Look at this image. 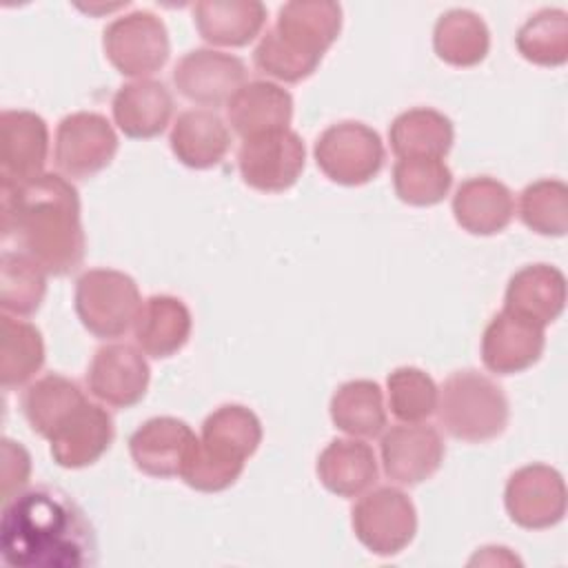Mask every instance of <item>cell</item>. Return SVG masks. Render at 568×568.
Returning a JSON list of instances; mask_svg holds the SVG:
<instances>
[{
  "mask_svg": "<svg viewBox=\"0 0 568 568\" xmlns=\"http://www.w3.org/2000/svg\"><path fill=\"white\" fill-rule=\"evenodd\" d=\"M191 426L178 417H153L129 437V453L138 470L149 477H175L195 442Z\"/></svg>",
  "mask_w": 568,
  "mask_h": 568,
  "instance_id": "18",
  "label": "cell"
},
{
  "mask_svg": "<svg viewBox=\"0 0 568 568\" xmlns=\"http://www.w3.org/2000/svg\"><path fill=\"white\" fill-rule=\"evenodd\" d=\"M2 237L13 240L47 273H73L87 246L75 186L58 173L2 186Z\"/></svg>",
  "mask_w": 568,
  "mask_h": 568,
  "instance_id": "2",
  "label": "cell"
},
{
  "mask_svg": "<svg viewBox=\"0 0 568 568\" xmlns=\"http://www.w3.org/2000/svg\"><path fill=\"white\" fill-rule=\"evenodd\" d=\"M140 306L138 284L122 271L91 268L75 282V313L100 339L122 337L135 324Z\"/></svg>",
  "mask_w": 568,
  "mask_h": 568,
  "instance_id": "6",
  "label": "cell"
},
{
  "mask_svg": "<svg viewBox=\"0 0 568 568\" xmlns=\"http://www.w3.org/2000/svg\"><path fill=\"white\" fill-rule=\"evenodd\" d=\"M379 453L388 479L402 486H415L439 470L446 448L437 428L422 422H404L384 433Z\"/></svg>",
  "mask_w": 568,
  "mask_h": 568,
  "instance_id": "15",
  "label": "cell"
},
{
  "mask_svg": "<svg viewBox=\"0 0 568 568\" xmlns=\"http://www.w3.org/2000/svg\"><path fill=\"white\" fill-rule=\"evenodd\" d=\"M317 477L337 497H357L377 481V459L362 439H333L317 457Z\"/></svg>",
  "mask_w": 568,
  "mask_h": 568,
  "instance_id": "27",
  "label": "cell"
},
{
  "mask_svg": "<svg viewBox=\"0 0 568 568\" xmlns=\"http://www.w3.org/2000/svg\"><path fill=\"white\" fill-rule=\"evenodd\" d=\"M566 306V277L550 264H528L519 268L508 286L504 308L539 326L555 322Z\"/></svg>",
  "mask_w": 568,
  "mask_h": 568,
  "instance_id": "22",
  "label": "cell"
},
{
  "mask_svg": "<svg viewBox=\"0 0 568 568\" xmlns=\"http://www.w3.org/2000/svg\"><path fill=\"white\" fill-rule=\"evenodd\" d=\"M87 402L80 386L58 373H49L27 386L22 395V410L33 428L44 439L51 435Z\"/></svg>",
  "mask_w": 568,
  "mask_h": 568,
  "instance_id": "29",
  "label": "cell"
},
{
  "mask_svg": "<svg viewBox=\"0 0 568 568\" xmlns=\"http://www.w3.org/2000/svg\"><path fill=\"white\" fill-rule=\"evenodd\" d=\"M151 371L142 355L131 344L100 346L87 371L89 393L106 406L131 408L149 388Z\"/></svg>",
  "mask_w": 568,
  "mask_h": 568,
  "instance_id": "14",
  "label": "cell"
},
{
  "mask_svg": "<svg viewBox=\"0 0 568 568\" xmlns=\"http://www.w3.org/2000/svg\"><path fill=\"white\" fill-rule=\"evenodd\" d=\"M504 504L508 517L521 528L557 526L566 515L564 477L546 464H528L508 477Z\"/></svg>",
  "mask_w": 568,
  "mask_h": 568,
  "instance_id": "12",
  "label": "cell"
},
{
  "mask_svg": "<svg viewBox=\"0 0 568 568\" xmlns=\"http://www.w3.org/2000/svg\"><path fill=\"white\" fill-rule=\"evenodd\" d=\"M339 31L337 2H286L253 51L255 69L280 82H302L315 73Z\"/></svg>",
  "mask_w": 568,
  "mask_h": 568,
  "instance_id": "3",
  "label": "cell"
},
{
  "mask_svg": "<svg viewBox=\"0 0 568 568\" xmlns=\"http://www.w3.org/2000/svg\"><path fill=\"white\" fill-rule=\"evenodd\" d=\"M113 419L100 404L84 402L49 439L51 457L62 468L95 464L111 446Z\"/></svg>",
  "mask_w": 568,
  "mask_h": 568,
  "instance_id": "19",
  "label": "cell"
},
{
  "mask_svg": "<svg viewBox=\"0 0 568 568\" xmlns=\"http://www.w3.org/2000/svg\"><path fill=\"white\" fill-rule=\"evenodd\" d=\"M169 144L184 166L211 169L224 160L231 133L213 109H189L173 122Z\"/></svg>",
  "mask_w": 568,
  "mask_h": 568,
  "instance_id": "24",
  "label": "cell"
},
{
  "mask_svg": "<svg viewBox=\"0 0 568 568\" xmlns=\"http://www.w3.org/2000/svg\"><path fill=\"white\" fill-rule=\"evenodd\" d=\"M304 164V142L291 129L242 140L237 151L242 180L262 193H282L291 189L302 175Z\"/></svg>",
  "mask_w": 568,
  "mask_h": 568,
  "instance_id": "10",
  "label": "cell"
},
{
  "mask_svg": "<svg viewBox=\"0 0 568 568\" xmlns=\"http://www.w3.org/2000/svg\"><path fill=\"white\" fill-rule=\"evenodd\" d=\"M388 408L390 413L406 424L424 422L437 408V386L428 373L415 366L395 368L388 379Z\"/></svg>",
  "mask_w": 568,
  "mask_h": 568,
  "instance_id": "37",
  "label": "cell"
},
{
  "mask_svg": "<svg viewBox=\"0 0 568 568\" xmlns=\"http://www.w3.org/2000/svg\"><path fill=\"white\" fill-rule=\"evenodd\" d=\"M515 44L532 64L561 67L568 60V13L561 9L537 11L519 27Z\"/></svg>",
  "mask_w": 568,
  "mask_h": 568,
  "instance_id": "34",
  "label": "cell"
},
{
  "mask_svg": "<svg viewBox=\"0 0 568 568\" xmlns=\"http://www.w3.org/2000/svg\"><path fill=\"white\" fill-rule=\"evenodd\" d=\"M435 410L450 437L470 444L499 437L508 424V399L501 386L477 371L448 375L437 393Z\"/></svg>",
  "mask_w": 568,
  "mask_h": 568,
  "instance_id": "5",
  "label": "cell"
},
{
  "mask_svg": "<svg viewBox=\"0 0 568 568\" xmlns=\"http://www.w3.org/2000/svg\"><path fill=\"white\" fill-rule=\"evenodd\" d=\"M49 153L47 122L33 111L0 113V178L2 186L42 175Z\"/></svg>",
  "mask_w": 568,
  "mask_h": 568,
  "instance_id": "16",
  "label": "cell"
},
{
  "mask_svg": "<svg viewBox=\"0 0 568 568\" xmlns=\"http://www.w3.org/2000/svg\"><path fill=\"white\" fill-rule=\"evenodd\" d=\"M118 129L133 140L160 135L173 115V95L158 80H133L122 84L111 102Z\"/></svg>",
  "mask_w": 568,
  "mask_h": 568,
  "instance_id": "21",
  "label": "cell"
},
{
  "mask_svg": "<svg viewBox=\"0 0 568 568\" xmlns=\"http://www.w3.org/2000/svg\"><path fill=\"white\" fill-rule=\"evenodd\" d=\"M544 326L510 311H499L481 335V359L490 373L515 375L530 368L544 353Z\"/></svg>",
  "mask_w": 568,
  "mask_h": 568,
  "instance_id": "17",
  "label": "cell"
},
{
  "mask_svg": "<svg viewBox=\"0 0 568 568\" xmlns=\"http://www.w3.org/2000/svg\"><path fill=\"white\" fill-rule=\"evenodd\" d=\"M191 313L180 297L151 295L142 306L133 324L135 342L144 355L171 357L191 335Z\"/></svg>",
  "mask_w": 568,
  "mask_h": 568,
  "instance_id": "26",
  "label": "cell"
},
{
  "mask_svg": "<svg viewBox=\"0 0 568 568\" xmlns=\"http://www.w3.org/2000/svg\"><path fill=\"white\" fill-rule=\"evenodd\" d=\"M193 22L202 40L217 47H244L266 22V7L257 0H200Z\"/></svg>",
  "mask_w": 568,
  "mask_h": 568,
  "instance_id": "25",
  "label": "cell"
},
{
  "mask_svg": "<svg viewBox=\"0 0 568 568\" xmlns=\"http://www.w3.org/2000/svg\"><path fill=\"white\" fill-rule=\"evenodd\" d=\"M0 555L13 568H84L98 561V539L69 493L36 486L4 501Z\"/></svg>",
  "mask_w": 568,
  "mask_h": 568,
  "instance_id": "1",
  "label": "cell"
},
{
  "mask_svg": "<svg viewBox=\"0 0 568 568\" xmlns=\"http://www.w3.org/2000/svg\"><path fill=\"white\" fill-rule=\"evenodd\" d=\"M388 140L393 153L404 158H437L442 160L455 140L453 122L435 109H408L399 113L390 129Z\"/></svg>",
  "mask_w": 568,
  "mask_h": 568,
  "instance_id": "28",
  "label": "cell"
},
{
  "mask_svg": "<svg viewBox=\"0 0 568 568\" xmlns=\"http://www.w3.org/2000/svg\"><path fill=\"white\" fill-rule=\"evenodd\" d=\"M118 153L111 122L93 111H78L60 120L53 160L67 178H91L106 169Z\"/></svg>",
  "mask_w": 568,
  "mask_h": 568,
  "instance_id": "11",
  "label": "cell"
},
{
  "mask_svg": "<svg viewBox=\"0 0 568 568\" xmlns=\"http://www.w3.org/2000/svg\"><path fill=\"white\" fill-rule=\"evenodd\" d=\"M246 80V67L237 55L215 49H193L173 67L175 89L202 106H222Z\"/></svg>",
  "mask_w": 568,
  "mask_h": 568,
  "instance_id": "13",
  "label": "cell"
},
{
  "mask_svg": "<svg viewBox=\"0 0 568 568\" xmlns=\"http://www.w3.org/2000/svg\"><path fill=\"white\" fill-rule=\"evenodd\" d=\"M29 453L20 444L2 439V501H9L18 493H22V488L29 481Z\"/></svg>",
  "mask_w": 568,
  "mask_h": 568,
  "instance_id": "38",
  "label": "cell"
},
{
  "mask_svg": "<svg viewBox=\"0 0 568 568\" xmlns=\"http://www.w3.org/2000/svg\"><path fill=\"white\" fill-rule=\"evenodd\" d=\"M521 222L539 233L561 237L568 231V186L561 180H537L519 195Z\"/></svg>",
  "mask_w": 568,
  "mask_h": 568,
  "instance_id": "36",
  "label": "cell"
},
{
  "mask_svg": "<svg viewBox=\"0 0 568 568\" xmlns=\"http://www.w3.org/2000/svg\"><path fill=\"white\" fill-rule=\"evenodd\" d=\"M260 442L257 415L242 404H224L204 419L202 435L193 442L180 477L200 493H220L237 481Z\"/></svg>",
  "mask_w": 568,
  "mask_h": 568,
  "instance_id": "4",
  "label": "cell"
},
{
  "mask_svg": "<svg viewBox=\"0 0 568 568\" xmlns=\"http://www.w3.org/2000/svg\"><path fill=\"white\" fill-rule=\"evenodd\" d=\"M453 184V173L437 158H404L393 166V186L402 202L410 206L439 204Z\"/></svg>",
  "mask_w": 568,
  "mask_h": 568,
  "instance_id": "35",
  "label": "cell"
},
{
  "mask_svg": "<svg viewBox=\"0 0 568 568\" xmlns=\"http://www.w3.org/2000/svg\"><path fill=\"white\" fill-rule=\"evenodd\" d=\"M453 215L473 235H495L510 224L515 200L510 189L495 178H468L453 195Z\"/></svg>",
  "mask_w": 568,
  "mask_h": 568,
  "instance_id": "23",
  "label": "cell"
},
{
  "mask_svg": "<svg viewBox=\"0 0 568 568\" xmlns=\"http://www.w3.org/2000/svg\"><path fill=\"white\" fill-rule=\"evenodd\" d=\"M226 118L242 140L284 131L293 118V98L284 87L268 80L244 82L229 100Z\"/></svg>",
  "mask_w": 568,
  "mask_h": 568,
  "instance_id": "20",
  "label": "cell"
},
{
  "mask_svg": "<svg viewBox=\"0 0 568 568\" xmlns=\"http://www.w3.org/2000/svg\"><path fill=\"white\" fill-rule=\"evenodd\" d=\"M320 171L337 184L359 186L371 182L384 166V144L377 131L364 122L344 120L331 124L315 142Z\"/></svg>",
  "mask_w": 568,
  "mask_h": 568,
  "instance_id": "7",
  "label": "cell"
},
{
  "mask_svg": "<svg viewBox=\"0 0 568 568\" xmlns=\"http://www.w3.org/2000/svg\"><path fill=\"white\" fill-rule=\"evenodd\" d=\"M351 524L355 537L379 557L402 552L417 532V510L406 493L379 486L353 506Z\"/></svg>",
  "mask_w": 568,
  "mask_h": 568,
  "instance_id": "8",
  "label": "cell"
},
{
  "mask_svg": "<svg viewBox=\"0 0 568 568\" xmlns=\"http://www.w3.org/2000/svg\"><path fill=\"white\" fill-rule=\"evenodd\" d=\"M433 47L450 67H475L490 49V31L475 11L450 9L435 22Z\"/></svg>",
  "mask_w": 568,
  "mask_h": 568,
  "instance_id": "30",
  "label": "cell"
},
{
  "mask_svg": "<svg viewBox=\"0 0 568 568\" xmlns=\"http://www.w3.org/2000/svg\"><path fill=\"white\" fill-rule=\"evenodd\" d=\"M47 293V271L22 251H4L0 257V304L18 317L40 308Z\"/></svg>",
  "mask_w": 568,
  "mask_h": 568,
  "instance_id": "33",
  "label": "cell"
},
{
  "mask_svg": "<svg viewBox=\"0 0 568 568\" xmlns=\"http://www.w3.org/2000/svg\"><path fill=\"white\" fill-rule=\"evenodd\" d=\"M102 47L122 75L138 80L160 71L171 53L164 22L142 9L115 18L102 33Z\"/></svg>",
  "mask_w": 568,
  "mask_h": 568,
  "instance_id": "9",
  "label": "cell"
},
{
  "mask_svg": "<svg viewBox=\"0 0 568 568\" xmlns=\"http://www.w3.org/2000/svg\"><path fill=\"white\" fill-rule=\"evenodd\" d=\"M0 320V379L4 388H18L42 368L44 342L33 324L7 313Z\"/></svg>",
  "mask_w": 568,
  "mask_h": 568,
  "instance_id": "32",
  "label": "cell"
},
{
  "mask_svg": "<svg viewBox=\"0 0 568 568\" xmlns=\"http://www.w3.org/2000/svg\"><path fill=\"white\" fill-rule=\"evenodd\" d=\"M333 424L351 437H377L386 426L384 395L377 382L353 379L331 397Z\"/></svg>",
  "mask_w": 568,
  "mask_h": 568,
  "instance_id": "31",
  "label": "cell"
}]
</instances>
